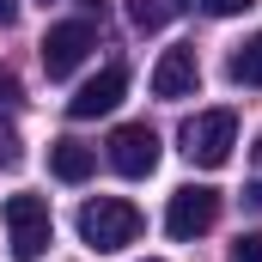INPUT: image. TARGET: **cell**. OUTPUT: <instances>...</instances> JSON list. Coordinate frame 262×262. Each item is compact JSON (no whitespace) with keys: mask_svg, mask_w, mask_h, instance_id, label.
Wrapping results in <instances>:
<instances>
[{"mask_svg":"<svg viewBox=\"0 0 262 262\" xmlns=\"http://www.w3.org/2000/svg\"><path fill=\"white\" fill-rule=\"evenodd\" d=\"M79 238L98 250V256H110V250H128L134 238H140V207L122 195H98L79 207Z\"/></svg>","mask_w":262,"mask_h":262,"instance_id":"cell-1","label":"cell"},{"mask_svg":"<svg viewBox=\"0 0 262 262\" xmlns=\"http://www.w3.org/2000/svg\"><path fill=\"white\" fill-rule=\"evenodd\" d=\"M0 220H6V244H12L18 262H37L55 244V220H49V201L43 195H6Z\"/></svg>","mask_w":262,"mask_h":262,"instance_id":"cell-2","label":"cell"},{"mask_svg":"<svg viewBox=\"0 0 262 262\" xmlns=\"http://www.w3.org/2000/svg\"><path fill=\"white\" fill-rule=\"evenodd\" d=\"M232 146H238V116L232 110H201V116L183 122V159L201 165V171H220L232 159Z\"/></svg>","mask_w":262,"mask_h":262,"instance_id":"cell-3","label":"cell"},{"mask_svg":"<svg viewBox=\"0 0 262 262\" xmlns=\"http://www.w3.org/2000/svg\"><path fill=\"white\" fill-rule=\"evenodd\" d=\"M92 49H98L92 18H61V25H49V31H43V67H49V79H67Z\"/></svg>","mask_w":262,"mask_h":262,"instance_id":"cell-4","label":"cell"},{"mask_svg":"<svg viewBox=\"0 0 262 262\" xmlns=\"http://www.w3.org/2000/svg\"><path fill=\"white\" fill-rule=\"evenodd\" d=\"M213 220H220V189H207V183H189V189H177L171 207H165V232L171 238H201V232H213Z\"/></svg>","mask_w":262,"mask_h":262,"instance_id":"cell-5","label":"cell"},{"mask_svg":"<svg viewBox=\"0 0 262 262\" xmlns=\"http://www.w3.org/2000/svg\"><path fill=\"white\" fill-rule=\"evenodd\" d=\"M122 92H128V67H116V61H110V67H98V73H92V79H85V85L67 98V116H73V122L110 116V110L122 104Z\"/></svg>","mask_w":262,"mask_h":262,"instance_id":"cell-6","label":"cell"},{"mask_svg":"<svg viewBox=\"0 0 262 262\" xmlns=\"http://www.w3.org/2000/svg\"><path fill=\"white\" fill-rule=\"evenodd\" d=\"M110 165L122 177H152L159 171V134L146 128V122H122V128L110 134Z\"/></svg>","mask_w":262,"mask_h":262,"instance_id":"cell-7","label":"cell"},{"mask_svg":"<svg viewBox=\"0 0 262 262\" xmlns=\"http://www.w3.org/2000/svg\"><path fill=\"white\" fill-rule=\"evenodd\" d=\"M201 85V61L195 49H165L159 67H152V98H165V104H177V98H189Z\"/></svg>","mask_w":262,"mask_h":262,"instance_id":"cell-8","label":"cell"},{"mask_svg":"<svg viewBox=\"0 0 262 262\" xmlns=\"http://www.w3.org/2000/svg\"><path fill=\"white\" fill-rule=\"evenodd\" d=\"M49 171H55L61 183H85V177L98 171V152H92L85 140L61 134V140H49Z\"/></svg>","mask_w":262,"mask_h":262,"instance_id":"cell-9","label":"cell"},{"mask_svg":"<svg viewBox=\"0 0 262 262\" xmlns=\"http://www.w3.org/2000/svg\"><path fill=\"white\" fill-rule=\"evenodd\" d=\"M177 12H183V0H128L134 31H159V25H171Z\"/></svg>","mask_w":262,"mask_h":262,"instance_id":"cell-10","label":"cell"},{"mask_svg":"<svg viewBox=\"0 0 262 262\" xmlns=\"http://www.w3.org/2000/svg\"><path fill=\"white\" fill-rule=\"evenodd\" d=\"M232 79H238V85H262V31L232 55Z\"/></svg>","mask_w":262,"mask_h":262,"instance_id":"cell-11","label":"cell"},{"mask_svg":"<svg viewBox=\"0 0 262 262\" xmlns=\"http://www.w3.org/2000/svg\"><path fill=\"white\" fill-rule=\"evenodd\" d=\"M232 262H262V232H244L238 250H232Z\"/></svg>","mask_w":262,"mask_h":262,"instance_id":"cell-12","label":"cell"},{"mask_svg":"<svg viewBox=\"0 0 262 262\" xmlns=\"http://www.w3.org/2000/svg\"><path fill=\"white\" fill-rule=\"evenodd\" d=\"M201 6H207L213 18H238V12H250L256 0H201Z\"/></svg>","mask_w":262,"mask_h":262,"instance_id":"cell-13","label":"cell"},{"mask_svg":"<svg viewBox=\"0 0 262 262\" xmlns=\"http://www.w3.org/2000/svg\"><path fill=\"white\" fill-rule=\"evenodd\" d=\"M0 110H18V79L0 73Z\"/></svg>","mask_w":262,"mask_h":262,"instance_id":"cell-14","label":"cell"},{"mask_svg":"<svg viewBox=\"0 0 262 262\" xmlns=\"http://www.w3.org/2000/svg\"><path fill=\"white\" fill-rule=\"evenodd\" d=\"M18 18V0H0V25H12Z\"/></svg>","mask_w":262,"mask_h":262,"instance_id":"cell-15","label":"cell"},{"mask_svg":"<svg viewBox=\"0 0 262 262\" xmlns=\"http://www.w3.org/2000/svg\"><path fill=\"white\" fill-rule=\"evenodd\" d=\"M244 201H250V207H262V183H250V189H244Z\"/></svg>","mask_w":262,"mask_h":262,"instance_id":"cell-16","label":"cell"},{"mask_svg":"<svg viewBox=\"0 0 262 262\" xmlns=\"http://www.w3.org/2000/svg\"><path fill=\"white\" fill-rule=\"evenodd\" d=\"M146 262H159V256H146Z\"/></svg>","mask_w":262,"mask_h":262,"instance_id":"cell-17","label":"cell"}]
</instances>
